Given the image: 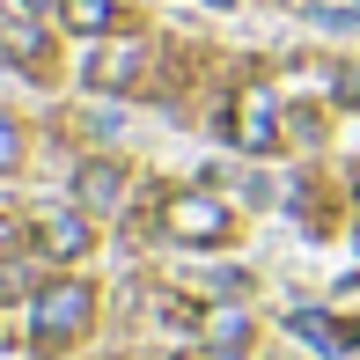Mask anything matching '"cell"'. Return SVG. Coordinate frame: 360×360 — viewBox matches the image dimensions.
Here are the masks:
<instances>
[{"instance_id":"cell-1","label":"cell","mask_w":360,"mask_h":360,"mask_svg":"<svg viewBox=\"0 0 360 360\" xmlns=\"http://www.w3.org/2000/svg\"><path fill=\"white\" fill-rule=\"evenodd\" d=\"M89 323H96V287L89 280H52L30 302V346L59 353V346H74V338H89Z\"/></svg>"},{"instance_id":"cell-2","label":"cell","mask_w":360,"mask_h":360,"mask_svg":"<svg viewBox=\"0 0 360 360\" xmlns=\"http://www.w3.org/2000/svg\"><path fill=\"white\" fill-rule=\"evenodd\" d=\"M162 236L184 243V250H214V243L236 236V214H228L214 191H169L162 199Z\"/></svg>"},{"instance_id":"cell-3","label":"cell","mask_w":360,"mask_h":360,"mask_svg":"<svg viewBox=\"0 0 360 360\" xmlns=\"http://www.w3.org/2000/svg\"><path fill=\"white\" fill-rule=\"evenodd\" d=\"M221 133L236 147H250V155H272L280 147V118H272V89H243L236 103L221 110Z\"/></svg>"},{"instance_id":"cell-4","label":"cell","mask_w":360,"mask_h":360,"mask_svg":"<svg viewBox=\"0 0 360 360\" xmlns=\"http://www.w3.org/2000/svg\"><path fill=\"white\" fill-rule=\"evenodd\" d=\"M118 199H125V169L110 155H89L74 169V206L81 214H118Z\"/></svg>"},{"instance_id":"cell-5","label":"cell","mask_w":360,"mask_h":360,"mask_svg":"<svg viewBox=\"0 0 360 360\" xmlns=\"http://www.w3.org/2000/svg\"><path fill=\"white\" fill-rule=\"evenodd\" d=\"M140 67H147V52H140L133 37H118V44H103V52L81 67V81H89L96 96H118V89H133V81H140Z\"/></svg>"},{"instance_id":"cell-6","label":"cell","mask_w":360,"mask_h":360,"mask_svg":"<svg viewBox=\"0 0 360 360\" xmlns=\"http://www.w3.org/2000/svg\"><path fill=\"white\" fill-rule=\"evenodd\" d=\"M30 243H37V257H59V265H67V257H89V214H37L30 221Z\"/></svg>"},{"instance_id":"cell-7","label":"cell","mask_w":360,"mask_h":360,"mask_svg":"<svg viewBox=\"0 0 360 360\" xmlns=\"http://www.w3.org/2000/svg\"><path fill=\"white\" fill-rule=\"evenodd\" d=\"M199 331H206V346L228 353V360H243V353H250V316H243V309H206V316H199Z\"/></svg>"},{"instance_id":"cell-8","label":"cell","mask_w":360,"mask_h":360,"mask_svg":"<svg viewBox=\"0 0 360 360\" xmlns=\"http://www.w3.org/2000/svg\"><path fill=\"white\" fill-rule=\"evenodd\" d=\"M0 52L22 59V74H44V59H52V52H44V37H37V30H22V22H0Z\"/></svg>"},{"instance_id":"cell-9","label":"cell","mask_w":360,"mask_h":360,"mask_svg":"<svg viewBox=\"0 0 360 360\" xmlns=\"http://www.w3.org/2000/svg\"><path fill=\"white\" fill-rule=\"evenodd\" d=\"M59 15H67V30H81V37H103L110 30V0H59Z\"/></svg>"},{"instance_id":"cell-10","label":"cell","mask_w":360,"mask_h":360,"mask_svg":"<svg viewBox=\"0 0 360 360\" xmlns=\"http://www.w3.org/2000/svg\"><path fill=\"white\" fill-rule=\"evenodd\" d=\"M15 162H22V133H15V118L0 110V169H15Z\"/></svg>"},{"instance_id":"cell-11","label":"cell","mask_w":360,"mask_h":360,"mask_svg":"<svg viewBox=\"0 0 360 360\" xmlns=\"http://www.w3.org/2000/svg\"><path fill=\"white\" fill-rule=\"evenodd\" d=\"M8 294H22V265H0V302Z\"/></svg>"},{"instance_id":"cell-12","label":"cell","mask_w":360,"mask_h":360,"mask_svg":"<svg viewBox=\"0 0 360 360\" xmlns=\"http://www.w3.org/2000/svg\"><path fill=\"white\" fill-rule=\"evenodd\" d=\"M338 103H360V74H338Z\"/></svg>"},{"instance_id":"cell-13","label":"cell","mask_w":360,"mask_h":360,"mask_svg":"<svg viewBox=\"0 0 360 360\" xmlns=\"http://www.w3.org/2000/svg\"><path fill=\"white\" fill-rule=\"evenodd\" d=\"M22 8H30V15H52V8H59V0H22Z\"/></svg>"}]
</instances>
